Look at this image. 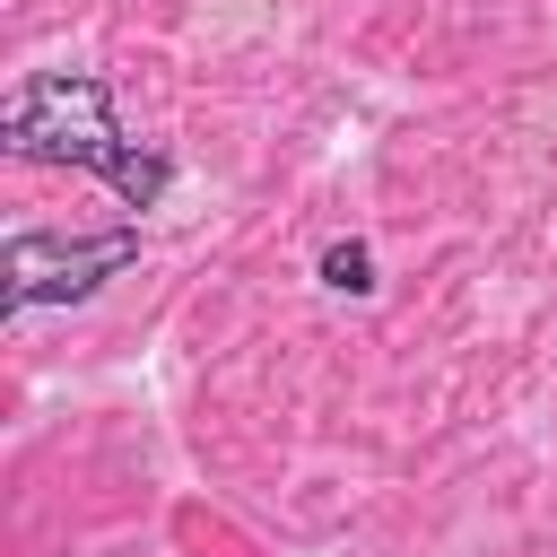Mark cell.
<instances>
[{
  "label": "cell",
  "mask_w": 557,
  "mask_h": 557,
  "mask_svg": "<svg viewBox=\"0 0 557 557\" xmlns=\"http://www.w3.org/2000/svg\"><path fill=\"white\" fill-rule=\"evenodd\" d=\"M0 148L9 157H35V165H78L96 183H113L122 209H157L174 191V157L131 139L122 113H113V87L87 78V70H35L9 87L0 104Z\"/></svg>",
  "instance_id": "obj_1"
},
{
  "label": "cell",
  "mask_w": 557,
  "mask_h": 557,
  "mask_svg": "<svg viewBox=\"0 0 557 557\" xmlns=\"http://www.w3.org/2000/svg\"><path fill=\"white\" fill-rule=\"evenodd\" d=\"M139 261V226H104V235H52V226H26V235H9V252H0V313L17 322V313H35V305H78V296H96L104 278H122Z\"/></svg>",
  "instance_id": "obj_2"
},
{
  "label": "cell",
  "mask_w": 557,
  "mask_h": 557,
  "mask_svg": "<svg viewBox=\"0 0 557 557\" xmlns=\"http://www.w3.org/2000/svg\"><path fill=\"white\" fill-rule=\"evenodd\" d=\"M322 287H331V296H374V252H366L357 235L322 244Z\"/></svg>",
  "instance_id": "obj_3"
}]
</instances>
